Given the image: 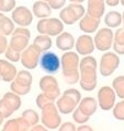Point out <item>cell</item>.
Here are the masks:
<instances>
[{
  "mask_svg": "<svg viewBox=\"0 0 124 131\" xmlns=\"http://www.w3.org/2000/svg\"><path fill=\"white\" fill-rule=\"evenodd\" d=\"M30 37H31V32L26 27L20 26L18 28H14L13 33H12V37L9 43V46L12 49H14L15 51L22 52L29 46Z\"/></svg>",
  "mask_w": 124,
  "mask_h": 131,
  "instance_id": "12",
  "label": "cell"
},
{
  "mask_svg": "<svg viewBox=\"0 0 124 131\" xmlns=\"http://www.w3.org/2000/svg\"><path fill=\"white\" fill-rule=\"evenodd\" d=\"M86 14V9L81 3H70L61 9L59 12V19L67 25H73Z\"/></svg>",
  "mask_w": 124,
  "mask_h": 131,
  "instance_id": "6",
  "label": "cell"
},
{
  "mask_svg": "<svg viewBox=\"0 0 124 131\" xmlns=\"http://www.w3.org/2000/svg\"><path fill=\"white\" fill-rule=\"evenodd\" d=\"M39 66L47 74H55L60 69V58L53 51H44L40 55Z\"/></svg>",
  "mask_w": 124,
  "mask_h": 131,
  "instance_id": "10",
  "label": "cell"
},
{
  "mask_svg": "<svg viewBox=\"0 0 124 131\" xmlns=\"http://www.w3.org/2000/svg\"><path fill=\"white\" fill-rule=\"evenodd\" d=\"M21 104L22 102L20 95L12 91L7 92L0 100V112L2 113L5 118H9L12 116V114L21 107Z\"/></svg>",
  "mask_w": 124,
  "mask_h": 131,
  "instance_id": "8",
  "label": "cell"
},
{
  "mask_svg": "<svg viewBox=\"0 0 124 131\" xmlns=\"http://www.w3.org/2000/svg\"><path fill=\"white\" fill-rule=\"evenodd\" d=\"M7 47H8V39H7V36L0 33V55H1V54H5Z\"/></svg>",
  "mask_w": 124,
  "mask_h": 131,
  "instance_id": "38",
  "label": "cell"
},
{
  "mask_svg": "<svg viewBox=\"0 0 124 131\" xmlns=\"http://www.w3.org/2000/svg\"><path fill=\"white\" fill-rule=\"evenodd\" d=\"M42 116L41 120L43 122V126L46 127V129L55 130L60 126V115L57 106L54 104V102H48L42 108Z\"/></svg>",
  "mask_w": 124,
  "mask_h": 131,
  "instance_id": "4",
  "label": "cell"
},
{
  "mask_svg": "<svg viewBox=\"0 0 124 131\" xmlns=\"http://www.w3.org/2000/svg\"><path fill=\"white\" fill-rule=\"evenodd\" d=\"M81 100V94L76 89H68L57 98L56 106L59 113L63 115H68L73 113L78 106Z\"/></svg>",
  "mask_w": 124,
  "mask_h": 131,
  "instance_id": "3",
  "label": "cell"
},
{
  "mask_svg": "<svg viewBox=\"0 0 124 131\" xmlns=\"http://www.w3.org/2000/svg\"><path fill=\"white\" fill-rule=\"evenodd\" d=\"M120 66V57L117 52L104 51L99 62V71L103 77H110Z\"/></svg>",
  "mask_w": 124,
  "mask_h": 131,
  "instance_id": "9",
  "label": "cell"
},
{
  "mask_svg": "<svg viewBox=\"0 0 124 131\" xmlns=\"http://www.w3.org/2000/svg\"><path fill=\"white\" fill-rule=\"evenodd\" d=\"M43 1H46V2H48V1H49V0H43Z\"/></svg>",
  "mask_w": 124,
  "mask_h": 131,
  "instance_id": "47",
  "label": "cell"
},
{
  "mask_svg": "<svg viewBox=\"0 0 124 131\" xmlns=\"http://www.w3.org/2000/svg\"><path fill=\"white\" fill-rule=\"evenodd\" d=\"M112 89L114 90L117 96L123 100L124 98V75H119L115 78L112 82Z\"/></svg>",
  "mask_w": 124,
  "mask_h": 131,
  "instance_id": "29",
  "label": "cell"
},
{
  "mask_svg": "<svg viewBox=\"0 0 124 131\" xmlns=\"http://www.w3.org/2000/svg\"><path fill=\"white\" fill-rule=\"evenodd\" d=\"M105 3L110 7H117L120 3V0H104Z\"/></svg>",
  "mask_w": 124,
  "mask_h": 131,
  "instance_id": "41",
  "label": "cell"
},
{
  "mask_svg": "<svg viewBox=\"0 0 124 131\" xmlns=\"http://www.w3.org/2000/svg\"><path fill=\"white\" fill-rule=\"evenodd\" d=\"M32 131H45V130H47L46 129V127H44V126H41V125H34L31 128Z\"/></svg>",
  "mask_w": 124,
  "mask_h": 131,
  "instance_id": "40",
  "label": "cell"
},
{
  "mask_svg": "<svg viewBox=\"0 0 124 131\" xmlns=\"http://www.w3.org/2000/svg\"><path fill=\"white\" fill-rule=\"evenodd\" d=\"M5 15V13H2V12H0V19H1V16Z\"/></svg>",
  "mask_w": 124,
  "mask_h": 131,
  "instance_id": "46",
  "label": "cell"
},
{
  "mask_svg": "<svg viewBox=\"0 0 124 131\" xmlns=\"http://www.w3.org/2000/svg\"><path fill=\"white\" fill-rule=\"evenodd\" d=\"M5 56H6L7 60L11 61V62H18V61H20V58H21V52L15 51L14 49H12L9 45H8V47L5 51Z\"/></svg>",
  "mask_w": 124,
  "mask_h": 131,
  "instance_id": "32",
  "label": "cell"
},
{
  "mask_svg": "<svg viewBox=\"0 0 124 131\" xmlns=\"http://www.w3.org/2000/svg\"><path fill=\"white\" fill-rule=\"evenodd\" d=\"M40 89L44 95L52 102L56 101L60 96V89L58 82H57L56 78L53 77V74H47L41 78Z\"/></svg>",
  "mask_w": 124,
  "mask_h": 131,
  "instance_id": "11",
  "label": "cell"
},
{
  "mask_svg": "<svg viewBox=\"0 0 124 131\" xmlns=\"http://www.w3.org/2000/svg\"><path fill=\"white\" fill-rule=\"evenodd\" d=\"M32 13L39 19L49 18V15L52 14V8L49 7L48 2L43 1V0H39V1H35L33 3Z\"/></svg>",
  "mask_w": 124,
  "mask_h": 131,
  "instance_id": "24",
  "label": "cell"
},
{
  "mask_svg": "<svg viewBox=\"0 0 124 131\" xmlns=\"http://www.w3.org/2000/svg\"><path fill=\"white\" fill-rule=\"evenodd\" d=\"M120 2H121V3H122V6L124 7V0H120Z\"/></svg>",
  "mask_w": 124,
  "mask_h": 131,
  "instance_id": "45",
  "label": "cell"
},
{
  "mask_svg": "<svg viewBox=\"0 0 124 131\" xmlns=\"http://www.w3.org/2000/svg\"><path fill=\"white\" fill-rule=\"evenodd\" d=\"M3 120H5V116L2 115V113L0 112V126L2 125V122H3Z\"/></svg>",
  "mask_w": 124,
  "mask_h": 131,
  "instance_id": "43",
  "label": "cell"
},
{
  "mask_svg": "<svg viewBox=\"0 0 124 131\" xmlns=\"http://www.w3.org/2000/svg\"><path fill=\"white\" fill-rule=\"evenodd\" d=\"M30 125L28 121L21 116L20 118H13V119L8 120L3 126V131H28L30 130Z\"/></svg>",
  "mask_w": 124,
  "mask_h": 131,
  "instance_id": "23",
  "label": "cell"
},
{
  "mask_svg": "<svg viewBox=\"0 0 124 131\" xmlns=\"http://www.w3.org/2000/svg\"><path fill=\"white\" fill-rule=\"evenodd\" d=\"M115 94L114 90L111 86H102L98 91V106L102 110H110L113 108V106L115 104Z\"/></svg>",
  "mask_w": 124,
  "mask_h": 131,
  "instance_id": "14",
  "label": "cell"
},
{
  "mask_svg": "<svg viewBox=\"0 0 124 131\" xmlns=\"http://www.w3.org/2000/svg\"><path fill=\"white\" fill-rule=\"evenodd\" d=\"M15 6V0H0V12H2V13L10 12L14 9Z\"/></svg>",
  "mask_w": 124,
  "mask_h": 131,
  "instance_id": "33",
  "label": "cell"
},
{
  "mask_svg": "<svg viewBox=\"0 0 124 131\" xmlns=\"http://www.w3.org/2000/svg\"><path fill=\"white\" fill-rule=\"evenodd\" d=\"M32 81H33V77L28 71V69L26 70H20L16 73L14 80L11 81L10 89L12 92H14L20 96L26 95L31 91Z\"/></svg>",
  "mask_w": 124,
  "mask_h": 131,
  "instance_id": "5",
  "label": "cell"
},
{
  "mask_svg": "<svg viewBox=\"0 0 124 131\" xmlns=\"http://www.w3.org/2000/svg\"><path fill=\"white\" fill-rule=\"evenodd\" d=\"M76 52L81 56H88L91 55L94 51V42L93 38L88 34H82L77 38L75 42Z\"/></svg>",
  "mask_w": 124,
  "mask_h": 131,
  "instance_id": "17",
  "label": "cell"
},
{
  "mask_svg": "<svg viewBox=\"0 0 124 131\" xmlns=\"http://www.w3.org/2000/svg\"><path fill=\"white\" fill-rule=\"evenodd\" d=\"M72 3H82V2H85L86 0H69Z\"/></svg>",
  "mask_w": 124,
  "mask_h": 131,
  "instance_id": "42",
  "label": "cell"
},
{
  "mask_svg": "<svg viewBox=\"0 0 124 131\" xmlns=\"http://www.w3.org/2000/svg\"><path fill=\"white\" fill-rule=\"evenodd\" d=\"M122 21H123V28H124V12H123V15H122Z\"/></svg>",
  "mask_w": 124,
  "mask_h": 131,
  "instance_id": "44",
  "label": "cell"
},
{
  "mask_svg": "<svg viewBox=\"0 0 124 131\" xmlns=\"http://www.w3.org/2000/svg\"><path fill=\"white\" fill-rule=\"evenodd\" d=\"M97 60L90 55L79 61V84L87 92L93 91L97 86Z\"/></svg>",
  "mask_w": 124,
  "mask_h": 131,
  "instance_id": "1",
  "label": "cell"
},
{
  "mask_svg": "<svg viewBox=\"0 0 124 131\" xmlns=\"http://www.w3.org/2000/svg\"><path fill=\"white\" fill-rule=\"evenodd\" d=\"M76 130H77V131H92V128H91L90 126H88V125L82 124V126L76 128Z\"/></svg>",
  "mask_w": 124,
  "mask_h": 131,
  "instance_id": "39",
  "label": "cell"
},
{
  "mask_svg": "<svg viewBox=\"0 0 124 131\" xmlns=\"http://www.w3.org/2000/svg\"><path fill=\"white\" fill-rule=\"evenodd\" d=\"M73 119H74V121H75V122H77V124L82 125V124H86V122L90 119V117L86 116L85 114H82L80 110L76 107L75 110L73 112Z\"/></svg>",
  "mask_w": 124,
  "mask_h": 131,
  "instance_id": "34",
  "label": "cell"
},
{
  "mask_svg": "<svg viewBox=\"0 0 124 131\" xmlns=\"http://www.w3.org/2000/svg\"><path fill=\"white\" fill-rule=\"evenodd\" d=\"M113 117L117 120H124V98H123V101L114 104V106H113Z\"/></svg>",
  "mask_w": 124,
  "mask_h": 131,
  "instance_id": "31",
  "label": "cell"
},
{
  "mask_svg": "<svg viewBox=\"0 0 124 131\" xmlns=\"http://www.w3.org/2000/svg\"><path fill=\"white\" fill-rule=\"evenodd\" d=\"M48 102H51V101H49L48 98L45 96L43 93L39 94L38 97H36V105H38V107H39V108H42L45 104L48 103Z\"/></svg>",
  "mask_w": 124,
  "mask_h": 131,
  "instance_id": "36",
  "label": "cell"
},
{
  "mask_svg": "<svg viewBox=\"0 0 124 131\" xmlns=\"http://www.w3.org/2000/svg\"><path fill=\"white\" fill-rule=\"evenodd\" d=\"M14 22L12 21V19L8 18V16L3 15L0 19V33L3 35H12V33L14 31Z\"/></svg>",
  "mask_w": 124,
  "mask_h": 131,
  "instance_id": "28",
  "label": "cell"
},
{
  "mask_svg": "<svg viewBox=\"0 0 124 131\" xmlns=\"http://www.w3.org/2000/svg\"><path fill=\"white\" fill-rule=\"evenodd\" d=\"M97 107H98V102L96 98H93L91 96H88V97H85L82 100H80L79 104L77 106V108L82 114H85L86 116H89V117H91L96 113Z\"/></svg>",
  "mask_w": 124,
  "mask_h": 131,
  "instance_id": "22",
  "label": "cell"
},
{
  "mask_svg": "<svg viewBox=\"0 0 124 131\" xmlns=\"http://www.w3.org/2000/svg\"><path fill=\"white\" fill-rule=\"evenodd\" d=\"M105 12V1L104 0H88L87 14L97 19H101Z\"/></svg>",
  "mask_w": 124,
  "mask_h": 131,
  "instance_id": "21",
  "label": "cell"
},
{
  "mask_svg": "<svg viewBox=\"0 0 124 131\" xmlns=\"http://www.w3.org/2000/svg\"><path fill=\"white\" fill-rule=\"evenodd\" d=\"M36 30L40 34L48 36H57L64 31V23L57 18H45L41 19L36 24Z\"/></svg>",
  "mask_w": 124,
  "mask_h": 131,
  "instance_id": "7",
  "label": "cell"
},
{
  "mask_svg": "<svg viewBox=\"0 0 124 131\" xmlns=\"http://www.w3.org/2000/svg\"><path fill=\"white\" fill-rule=\"evenodd\" d=\"M112 48L118 55H124V28H118L115 31Z\"/></svg>",
  "mask_w": 124,
  "mask_h": 131,
  "instance_id": "26",
  "label": "cell"
},
{
  "mask_svg": "<svg viewBox=\"0 0 124 131\" xmlns=\"http://www.w3.org/2000/svg\"><path fill=\"white\" fill-rule=\"evenodd\" d=\"M22 117L28 121V124L31 127H33L34 125H36L40 121V117L39 114L35 112L34 109H26L22 113Z\"/></svg>",
  "mask_w": 124,
  "mask_h": 131,
  "instance_id": "30",
  "label": "cell"
},
{
  "mask_svg": "<svg viewBox=\"0 0 124 131\" xmlns=\"http://www.w3.org/2000/svg\"><path fill=\"white\" fill-rule=\"evenodd\" d=\"M58 130L59 131H75L76 130V126L73 124V122H64L58 127Z\"/></svg>",
  "mask_w": 124,
  "mask_h": 131,
  "instance_id": "37",
  "label": "cell"
},
{
  "mask_svg": "<svg viewBox=\"0 0 124 131\" xmlns=\"http://www.w3.org/2000/svg\"><path fill=\"white\" fill-rule=\"evenodd\" d=\"M79 56L77 52L68 50L61 56L60 67L63 79L67 84H76L79 82Z\"/></svg>",
  "mask_w": 124,
  "mask_h": 131,
  "instance_id": "2",
  "label": "cell"
},
{
  "mask_svg": "<svg viewBox=\"0 0 124 131\" xmlns=\"http://www.w3.org/2000/svg\"><path fill=\"white\" fill-rule=\"evenodd\" d=\"M104 23L110 28L119 27L122 24V14L119 11H110L104 15Z\"/></svg>",
  "mask_w": 124,
  "mask_h": 131,
  "instance_id": "27",
  "label": "cell"
},
{
  "mask_svg": "<svg viewBox=\"0 0 124 131\" xmlns=\"http://www.w3.org/2000/svg\"><path fill=\"white\" fill-rule=\"evenodd\" d=\"M40 55L41 52L38 49L33 45H30L21 52L20 61H21V63L24 68H26L28 70H32V69H35L39 66Z\"/></svg>",
  "mask_w": 124,
  "mask_h": 131,
  "instance_id": "15",
  "label": "cell"
},
{
  "mask_svg": "<svg viewBox=\"0 0 124 131\" xmlns=\"http://www.w3.org/2000/svg\"><path fill=\"white\" fill-rule=\"evenodd\" d=\"M75 38L68 32H61L56 37V47L61 51H68L75 47Z\"/></svg>",
  "mask_w": 124,
  "mask_h": 131,
  "instance_id": "20",
  "label": "cell"
},
{
  "mask_svg": "<svg viewBox=\"0 0 124 131\" xmlns=\"http://www.w3.org/2000/svg\"><path fill=\"white\" fill-rule=\"evenodd\" d=\"M66 1L67 0H49L48 5L52 8V10H59L65 7Z\"/></svg>",
  "mask_w": 124,
  "mask_h": 131,
  "instance_id": "35",
  "label": "cell"
},
{
  "mask_svg": "<svg viewBox=\"0 0 124 131\" xmlns=\"http://www.w3.org/2000/svg\"><path fill=\"white\" fill-rule=\"evenodd\" d=\"M33 13L29 8L24 6H18L12 10L11 19L15 24L19 26H24L26 27L33 22Z\"/></svg>",
  "mask_w": 124,
  "mask_h": 131,
  "instance_id": "16",
  "label": "cell"
},
{
  "mask_svg": "<svg viewBox=\"0 0 124 131\" xmlns=\"http://www.w3.org/2000/svg\"><path fill=\"white\" fill-rule=\"evenodd\" d=\"M114 33L110 27H102L100 28L94 35L93 42L94 47L100 51H108L112 48Z\"/></svg>",
  "mask_w": 124,
  "mask_h": 131,
  "instance_id": "13",
  "label": "cell"
},
{
  "mask_svg": "<svg viewBox=\"0 0 124 131\" xmlns=\"http://www.w3.org/2000/svg\"><path fill=\"white\" fill-rule=\"evenodd\" d=\"M99 25H100V19L90 16L87 13L79 20V28L85 33V34H91V33H94L98 30Z\"/></svg>",
  "mask_w": 124,
  "mask_h": 131,
  "instance_id": "19",
  "label": "cell"
},
{
  "mask_svg": "<svg viewBox=\"0 0 124 131\" xmlns=\"http://www.w3.org/2000/svg\"><path fill=\"white\" fill-rule=\"evenodd\" d=\"M33 46H34L42 54L44 51L49 50V48L52 47V39L51 36L45 35V34H40L33 40Z\"/></svg>",
  "mask_w": 124,
  "mask_h": 131,
  "instance_id": "25",
  "label": "cell"
},
{
  "mask_svg": "<svg viewBox=\"0 0 124 131\" xmlns=\"http://www.w3.org/2000/svg\"><path fill=\"white\" fill-rule=\"evenodd\" d=\"M16 68L7 59H0V79L3 82H11L16 75Z\"/></svg>",
  "mask_w": 124,
  "mask_h": 131,
  "instance_id": "18",
  "label": "cell"
}]
</instances>
